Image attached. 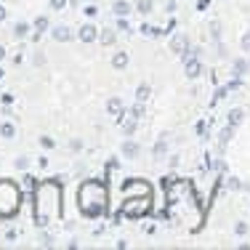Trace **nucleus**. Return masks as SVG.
<instances>
[{"label": "nucleus", "mask_w": 250, "mask_h": 250, "mask_svg": "<svg viewBox=\"0 0 250 250\" xmlns=\"http://www.w3.org/2000/svg\"><path fill=\"white\" fill-rule=\"evenodd\" d=\"M77 210L85 221H99V218L106 216L109 210V194H106L104 181H96V178H88V181L80 184L77 189Z\"/></svg>", "instance_id": "f257e3e1"}, {"label": "nucleus", "mask_w": 250, "mask_h": 250, "mask_svg": "<svg viewBox=\"0 0 250 250\" xmlns=\"http://www.w3.org/2000/svg\"><path fill=\"white\" fill-rule=\"evenodd\" d=\"M21 208V189L14 181L3 178L0 181V221L3 218H14Z\"/></svg>", "instance_id": "f03ea898"}, {"label": "nucleus", "mask_w": 250, "mask_h": 250, "mask_svg": "<svg viewBox=\"0 0 250 250\" xmlns=\"http://www.w3.org/2000/svg\"><path fill=\"white\" fill-rule=\"evenodd\" d=\"M53 189H56V184H43V187L35 189V210H38V224L45 226L53 218V213L59 210V202L62 200H48L53 194Z\"/></svg>", "instance_id": "7ed1b4c3"}, {"label": "nucleus", "mask_w": 250, "mask_h": 250, "mask_svg": "<svg viewBox=\"0 0 250 250\" xmlns=\"http://www.w3.org/2000/svg\"><path fill=\"white\" fill-rule=\"evenodd\" d=\"M149 210H152L149 194H136V197H130L123 205V218H128V221H139V218H144Z\"/></svg>", "instance_id": "20e7f679"}, {"label": "nucleus", "mask_w": 250, "mask_h": 250, "mask_svg": "<svg viewBox=\"0 0 250 250\" xmlns=\"http://www.w3.org/2000/svg\"><path fill=\"white\" fill-rule=\"evenodd\" d=\"M125 194H130V197H136V194H149L152 192V184L149 181H141V178H128V181L123 184Z\"/></svg>", "instance_id": "39448f33"}, {"label": "nucleus", "mask_w": 250, "mask_h": 250, "mask_svg": "<svg viewBox=\"0 0 250 250\" xmlns=\"http://www.w3.org/2000/svg\"><path fill=\"white\" fill-rule=\"evenodd\" d=\"M99 32H101V29L88 21V24H83L80 29H77V40H80V43H85V45L88 43H99Z\"/></svg>", "instance_id": "423d86ee"}, {"label": "nucleus", "mask_w": 250, "mask_h": 250, "mask_svg": "<svg viewBox=\"0 0 250 250\" xmlns=\"http://www.w3.org/2000/svg\"><path fill=\"white\" fill-rule=\"evenodd\" d=\"M184 75L189 77V80H197L202 75V62L197 59V53H192L189 59H184Z\"/></svg>", "instance_id": "0eeeda50"}, {"label": "nucleus", "mask_w": 250, "mask_h": 250, "mask_svg": "<svg viewBox=\"0 0 250 250\" xmlns=\"http://www.w3.org/2000/svg\"><path fill=\"white\" fill-rule=\"evenodd\" d=\"M120 154L125 160H136L141 154V146H139V141H133V136H125V141L120 144Z\"/></svg>", "instance_id": "6e6552de"}, {"label": "nucleus", "mask_w": 250, "mask_h": 250, "mask_svg": "<svg viewBox=\"0 0 250 250\" xmlns=\"http://www.w3.org/2000/svg\"><path fill=\"white\" fill-rule=\"evenodd\" d=\"M51 38L56 40V43H72V40L77 38V32H72L67 24H56L51 29Z\"/></svg>", "instance_id": "1a4fd4ad"}, {"label": "nucleus", "mask_w": 250, "mask_h": 250, "mask_svg": "<svg viewBox=\"0 0 250 250\" xmlns=\"http://www.w3.org/2000/svg\"><path fill=\"white\" fill-rule=\"evenodd\" d=\"M123 112H125V101L120 96H112L109 101H106V115L109 117H120L123 120Z\"/></svg>", "instance_id": "9d476101"}, {"label": "nucleus", "mask_w": 250, "mask_h": 250, "mask_svg": "<svg viewBox=\"0 0 250 250\" xmlns=\"http://www.w3.org/2000/svg\"><path fill=\"white\" fill-rule=\"evenodd\" d=\"M109 64H112V69L123 72V69H128V64H130V53L128 51H117L115 56L109 59Z\"/></svg>", "instance_id": "9b49d317"}, {"label": "nucleus", "mask_w": 250, "mask_h": 250, "mask_svg": "<svg viewBox=\"0 0 250 250\" xmlns=\"http://www.w3.org/2000/svg\"><path fill=\"white\" fill-rule=\"evenodd\" d=\"M130 8H136V5H130V0H115L112 3V14L115 16H130Z\"/></svg>", "instance_id": "f8f14e48"}, {"label": "nucleus", "mask_w": 250, "mask_h": 250, "mask_svg": "<svg viewBox=\"0 0 250 250\" xmlns=\"http://www.w3.org/2000/svg\"><path fill=\"white\" fill-rule=\"evenodd\" d=\"M136 128H139V117H123V125H120V130H123V136H133L136 133Z\"/></svg>", "instance_id": "ddd939ff"}, {"label": "nucleus", "mask_w": 250, "mask_h": 250, "mask_svg": "<svg viewBox=\"0 0 250 250\" xmlns=\"http://www.w3.org/2000/svg\"><path fill=\"white\" fill-rule=\"evenodd\" d=\"M0 139H5V141L16 139V125L11 123V120H3V123H0Z\"/></svg>", "instance_id": "4468645a"}, {"label": "nucleus", "mask_w": 250, "mask_h": 250, "mask_svg": "<svg viewBox=\"0 0 250 250\" xmlns=\"http://www.w3.org/2000/svg\"><path fill=\"white\" fill-rule=\"evenodd\" d=\"M32 29H35V27H29L27 21H16V24H14V38H16V40H27Z\"/></svg>", "instance_id": "2eb2a0df"}, {"label": "nucleus", "mask_w": 250, "mask_h": 250, "mask_svg": "<svg viewBox=\"0 0 250 250\" xmlns=\"http://www.w3.org/2000/svg\"><path fill=\"white\" fill-rule=\"evenodd\" d=\"M99 43L101 45H115L117 43V29H101V32H99Z\"/></svg>", "instance_id": "dca6fc26"}, {"label": "nucleus", "mask_w": 250, "mask_h": 250, "mask_svg": "<svg viewBox=\"0 0 250 250\" xmlns=\"http://www.w3.org/2000/svg\"><path fill=\"white\" fill-rule=\"evenodd\" d=\"M136 11H139L141 16H149L154 11V0H136Z\"/></svg>", "instance_id": "f3484780"}, {"label": "nucleus", "mask_w": 250, "mask_h": 250, "mask_svg": "<svg viewBox=\"0 0 250 250\" xmlns=\"http://www.w3.org/2000/svg\"><path fill=\"white\" fill-rule=\"evenodd\" d=\"M32 27L35 29H38V32H48V29H51V19H45V16H35V19H32Z\"/></svg>", "instance_id": "a211bd4d"}, {"label": "nucleus", "mask_w": 250, "mask_h": 250, "mask_svg": "<svg viewBox=\"0 0 250 250\" xmlns=\"http://www.w3.org/2000/svg\"><path fill=\"white\" fill-rule=\"evenodd\" d=\"M149 93H152V85H149V83H141V85L136 88V99H139L141 104H144V101L149 99Z\"/></svg>", "instance_id": "6ab92c4d"}, {"label": "nucleus", "mask_w": 250, "mask_h": 250, "mask_svg": "<svg viewBox=\"0 0 250 250\" xmlns=\"http://www.w3.org/2000/svg\"><path fill=\"white\" fill-rule=\"evenodd\" d=\"M248 67H250V64L245 62V59H237V62L231 64V72H234V77H240V75L248 72Z\"/></svg>", "instance_id": "aec40b11"}, {"label": "nucleus", "mask_w": 250, "mask_h": 250, "mask_svg": "<svg viewBox=\"0 0 250 250\" xmlns=\"http://www.w3.org/2000/svg\"><path fill=\"white\" fill-rule=\"evenodd\" d=\"M38 144H40V146H43V149H45V152H51V149H56V141H53V136H45V133H43V136H40V139H38Z\"/></svg>", "instance_id": "412c9836"}, {"label": "nucleus", "mask_w": 250, "mask_h": 250, "mask_svg": "<svg viewBox=\"0 0 250 250\" xmlns=\"http://www.w3.org/2000/svg\"><path fill=\"white\" fill-rule=\"evenodd\" d=\"M242 117H245V112H242V109H231L229 112V125H234V128H237V125L242 123Z\"/></svg>", "instance_id": "4be33fe9"}, {"label": "nucleus", "mask_w": 250, "mask_h": 250, "mask_svg": "<svg viewBox=\"0 0 250 250\" xmlns=\"http://www.w3.org/2000/svg\"><path fill=\"white\" fill-rule=\"evenodd\" d=\"M115 27L120 29V32H130V21H128V16H117V19H115Z\"/></svg>", "instance_id": "5701e85b"}, {"label": "nucleus", "mask_w": 250, "mask_h": 250, "mask_svg": "<svg viewBox=\"0 0 250 250\" xmlns=\"http://www.w3.org/2000/svg\"><path fill=\"white\" fill-rule=\"evenodd\" d=\"M168 32V29H154L152 24H141V35H146V38H149V35H165Z\"/></svg>", "instance_id": "b1692460"}, {"label": "nucleus", "mask_w": 250, "mask_h": 250, "mask_svg": "<svg viewBox=\"0 0 250 250\" xmlns=\"http://www.w3.org/2000/svg\"><path fill=\"white\" fill-rule=\"evenodd\" d=\"M115 170H120V160L109 157V160H106V173H115Z\"/></svg>", "instance_id": "393cba45"}, {"label": "nucleus", "mask_w": 250, "mask_h": 250, "mask_svg": "<svg viewBox=\"0 0 250 250\" xmlns=\"http://www.w3.org/2000/svg\"><path fill=\"white\" fill-rule=\"evenodd\" d=\"M14 168L16 170H27L29 168V157H16L14 160Z\"/></svg>", "instance_id": "a878e982"}, {"label": "nucleus", "mask_w": 250, "mask_h": 250, "mask_svg": "<svg viewBox=\"0 0 250 250\" xmlns=\"http://www.w3.org/2000/svg\"><path fill=\"white\" fill-rule=\"evenodd\" d=\"M67 3H69V0H48L51 11H64V8H67Z\"/></svg>", "instance_id": "bb28decb"}, {"label": "nucleus", "mask_w": 250, "mask_h": 250, "mask_svg": "<svg viewBox=\"0 0 250 250\" xmlns=\"http://www.w3.org/2000/svg\"><path fill=\"white\" fill-rule=\"evenodd\" d=\"M69 152H72V154H80V152H83V141H80V139H72V141H69Z\"/></svg>", "instance_id": "cd10ccee"}, {"label": "nucleus", "mask_w": 250, "mask_h": 250, "mask_svg": "<svg viewBox=\"0 0 250 250\" xmlns=\"http://www.w3.org/2000/svg\"><path fill=\"white\" fill-rule=\"evenodd\" d=\"M240 187H242V181H240V178H229V181H226V189H231V192H237Z\"/></svg>", "instance_id": "c85d7f7f"}, {"label": "nucleus", "mask_w": 250, "mask_h": 250, "mask_svg": "<svg viewBox=\"0 0 250 250\" xmlns=\"http://www.w3.org/2000/svg\"><path fill=\"white\" fill-rule=\"evenodd\" d=\"M32 59H35V62H32V64H35V67H43V64H45V62H48V59H45V53H40V51H38V53H35V56H32Z\"/></svg>", "instance_id": "c756f323"}, {"label": "nucleus", "mask_w": 250, "mask_h": 250, "mask_svg": "<svg viewBox=\"0 0 250 250\" xmlns=\"http://www.w3.org/2000/svg\"><path fill=\"white\" fill-rule=\"evenodd\" d=\"M163 154H165V139H160L157 146H154V157H163Z\"/></svg>", "instance_id": "7c9ffc66"}, {"label": "nucleus", "mask_w": 250, "mask_h": 250, "mask_svg": "<svg viewBox=\"0 0 250 250\" xmlns=\"http://www.w3.org/2000/svg\"><path fill=\"white\" fill-rule=\"evenodd\" d=\"M24 187H27V192H35V187H38V184H35V178L29 176V173L24 176Z\"/></svg>", "instance_id": "2f4dec72"}, {"label": "nucleus", "mask_w": 250, "mask_h": 250, "mask_svg": "<svg viewBox=\"0 0 250 250\" xmlns=\"http://www.w3.org/2000/svg\"><path fill=\"white\" fill-rule=\"evenodd\" d=\"M83 14H85V16H91V19H93V16L99 14V8H96V5H83Z\"/></svg>", "instance_id": "473e14b6"}, {"label": "nucleus", "mask_w": 250, "mask_h": 250, "mask_svg": "<svg viewBox=\"0 0 250 250\" xmlns=\"http://www.w3.org/2000/svg\"><path fill=\"white\" fill-rule=\"evenodd\" d=\"M205 130H208V123L205 120H200L197 125H194V133H197V136H205Z\"/></svg>", "instance_id": "72a5a7b5"}, {"label": "nucleus", "mask_w": 250, "mask_h": 250, "mask_svg": "<svg viewBox=\"0 0 250 250\" xmlns=\"http://www.w3.org/2000/svg\"><path fill=\"white\" fill-rule=\"evenodd\" d=\"M234 231H237V234H240V237H242V234H248V224H245V221H237Z\"/></svg>", "instance_id": "f704fd0d"}, {"label": "nucleus", "mask_w": 250, "mask_h": 250, "mask_svg": "<svg viewBox=\"0 0 250 250\" xmlns=\"http://www.w3.org/2000/svg\"><path fill=\"white\" fill-rule=\"evenodd\" d=\"M240 45H242V51H250V32H245V35H242Z\"/></svg>", "instance_id": "c9c22d12"}, {"label": "nucleus", "mask_w": 250, "mask_h": 250, "mask_svg": "<svg viewBox=\"0 0 250 250\" xmlns=\"http://www.w3.org/2000/svg\"><path fill=\"white\" fill-rule=\"evenodd\" d=\"M157 231V224H144V234H154Z\"/></svg>", "instance_id": "e433bc0d"}, {"label": "nucleus", "mask_w": 250, "mask_h": 250, "mask_svg": "<svg viewBox=\"0 0 250 250\" xmlns=\"http://www.w3.org/2000/svg\"><path fill=\"white\" fill-rule=\"evenodd\" d=\"M165 11H168V14H176V0H168V3H165Z\"/></svg>", "instance_id": "4c0bfd02"}, {"label": "nucleus", "mask_w": 250, "mask_h": 250, "mask_svg": "<svg viewBox=\"0 0 250 250\" xmlns=\"http://www.w3.org/2000/svg\"><path fill=\"white\" fill-rule=\"evenodd\" d=\"M104 231H106V226H104V224H99L96 229H93V237H101V234H104Z\"/></svg>", "instance_id": "58836bf2"}, {"label": "nucleus", "mask_w": 250, "mask_h": 250, "mask_svg": "<svg viewBox=\"0 0 250 250\" xmlns=\"http://www.w3.org/2000/svg\"><path fill=\"white\" fill-rule=\"evenodd\" d=\"M8 19V8H5V5H0V21H5Z\"/></svg>", "instance_id": "ea45409f"}, {"label": "nucleus", "mask_w": 250, "mask_h": 250, "mask_svg": "<svg viewBox=\"0 0 250 250\" xmlns=\"http://www.w3.org/2000/svg\"><path fill=\"white\" fill-rule=\"evenodd\" d=\"M14 64H16V67H21V64H24V56H21V53H16V56H14Z\"/></svg>", "instance_id": "a19ab883"}, {"label": "nucleus", "mask_w": 250, "mask_h": 250, "mask_svg": "<svg viewBox=\"0 0 250 250\" xmlns=\"http://www.w3.org/2000/svg\"><path fill=\"white\" fill-rule=\"evenodd\" d=\"M5 56H8V51H5V45H0V64L5 62Z\"/></svg>", "instance_id": "79ce46f5"}, {"label": "nucleus", "mask_w": 250, "mask_h": 250, "mask_svg": "<svg viewBox=\"0 0 250 250\" xmlns=\"http://www.w3.org/2000/svg\"><path fill=\"white\" fill-rule=\"evenodd\" d=\"M40 38H43V32H38V29H35V32H32V43H40Z\"/></svg>", "instance_id": "37998d69"}, {"label": "nucleus", "mask_w": 250, "mask_h": 250, "mask_svg": "<svg viewBox=\"0 0 250 250\" xmlns=\"http://www.w3.org/2000/svg\"><path fill=\"white\" fill-rule=\"evenodd\" d=\"M5 240H11V242H14V240H16V229H8V234H5Z\"/></svg>", "instance_id": "c03bdc74"}, {"label": "nucleus", "mask_w": 250, "mask_h": 250, "mask_svg": "<svg viewBox=\"0 0 250 250\" xmlns=\"http://www.w3.org/2000/svg\"><path fill=\"white\" fill-rule=\"evenodd\" d=\"M11 101H14V96H11V93H3V104H5V106H8V104H11Z\"/></svg>", "instance_id": "a18cd8bd"}, {"label": "nucleus", "mask_w": 250, "mask_h": 250, "mask_svg": "<svg viewBox=\"0 0 250 250\" xmlns=\"http://www.w3.org/2000/svg\"><path fill=\"white\" fill-rule=\"evenodd\" d=\"M3 77H5V69H3V64H0V80H3Z\"/></svg>", "instance_id": "49530a36"}, {"label": "nucleus", "mask_w": 250, "mask_h": 250, "mask_svg": "<svg viewBox=\"0 0 250 250\" xmlns=\"http://www.w3.org/2000/svg\"><path fill=\"white\" fill-rule=\"evenodd\" d=\"M75 3H85V0H75Z\"/></svg>", "instance_id": "de8ad7c7"}]
</instances>
